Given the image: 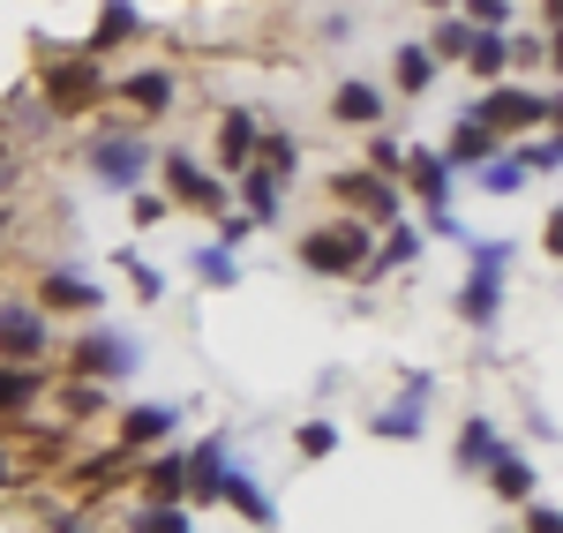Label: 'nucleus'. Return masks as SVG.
Segmentation results:
<instances>
[{"mask_svg": "<svg viewBox=\"0 0 563 533\" xmlns=\"http://www.w3.org/2000/svg\"><path fill=\"white\" fill-rule=\"evenodd\" d=\"M158 174H166V203H180V211H225V180L203 174L196 158H180V151H174Z\"/></svg>", "mask_w": 563, "mask_h": 533, "instance_id": "423d86ee", "label": "nucleus"}, {"mask_svg": "<svg viewBox=\"0 0 563 533\" xmlns=\"http://www.w3.org/2000/svg\"><path fill=\"white\" fill-rule=\"evenodd\" d=\"M76 368H84V376H106V384H121V376L135 368V338H129V331H90L84 346H76Z\"/></svg>", "mask_w": 563, "mask_h": 533, "instance_id": "1a4fd4ad", "label": "nucleus"}, {"mask_svg": "<svg viewBox=\"0 0 563 533\" xmlns=\"http://www.w3.org/2000/svg\"><path fill=\"white\" fill-rule=\"evenodd\" d=\"M15 188V151H0V196Z\"/></svg>", "mask_w": 563, "mask_h": 533, "instance_id": "a19ab883", "label": "nucleus"}, {"mask_svg": "<svg viewBox=\"0 0 563 533\" xmlns=\"http://www.w3.org/2000/svg\"><path fill=\"white\" fill-rule=\"evenodd\" d=\"M519 180H526V166H519V158H488L481 188H488V196H519Z\"/></svg>", "mask_w": 563, "mask_h": 533, "instance_id": "7c9ffc66", "label": "nucleus"}, {"mask_svg": "<svg viewBox=\"0 0 563 533\" xmlns=\"http://www.w3.org/2000/svg\"><path fill=\"white\" fill-rule=\"evenodd\" d=\"M129 270H135V286H143V301H158V293H166V278H158L151 264H129Z\"/></svg>", "mask_w": 563, "mask_h": 533, "instance_id": "58836bf2", "label": "nucleus"}, {"mask_svg": "<svg viewBox=\"0 0 563 533\" xmlns=\"http://www.w3.org/2000/svg\"><path fill=\"white\" fill-rule=\"evenodd\" d=\"M8 233H15V211H8V203H0V241H8Z\"/></svg>", "mask_w": 563, "mask_h": 533, "instance_id": "79ce46f5", "label": "nucleus"}, {"mask_svg": "<svg viewBox=\"0 0 563 533\" xmlns=\"http://www.w3.org/2000/svg\"><path fill=\"white\" fill-rule=\"evenodd\" d=\"M556 158H563V151H556V135H541V143H526V151H519V166H526V174H556Z\"/></svg>", "mask_w": 563, "mask_h": 533, "instance_id": "f704fd0d", "label": "nucleus"}, {"mask_svg": "<svg viewBox=\"0 0 563 533\" xmlns=\"http://www.w3.org/2000/svg\"><path fill=\"white\" fill-rule=\"evenodd\" d=\"M121 38H135V8H129V0H106V8H98V31H90L84 53L98 60V53H113Z\"/></svg>", "mask_w": 563, "mask_h": 533, "instance_id": "5701e85b", "label": "nucleus"}, {"mask_svg": "<svg viewBox=\"0 0 563 533\" xmlns=\"http://www.w3.org/2000/svg\"><path fill=\"white\" fill-rule=\"evenodd\" d=\"M98 301H106V293H98L90 278H76V270H45V278H38V309H45V315H53V309H76V315H90Z\"/></svg>", "mask_w": 563, "mask_h": 533, "instance_id": "ddd939ff", "label": "nucleus"}, {"mask_svg": "<svg viewBox=\"0 0 563 533\" xmlns=\"http://www.w3.org/2000/svg\"><path fill=\"white\" fill-rule=\"evenodd\" d=\"M459 60H466V68H474L481 84H496V76H504V68H511V38H504V31H474V38H466V53H459Z\"/></svg>", "mask_w": 563, "mask_h": 533, "instance_id": "4be33fe9", "label": "nucleus"}, {"mask_svg": "<svg viewBox=\"0 0 563 533\" xmlns=\"http://www.w3.org/2000/svg\"><path fill=\"white\" fill-rule=\"evenodd\" d=\"M331 121H346V129H376V121H384V90H376V84H339V90H331Z\"/></svg>", "mask_w": 563, "mask_h": 533, "instance_id": "f3484780", "label": "nucleus"}, {"mask_svg": "<svg viewBox=\"0 0 563 533\" xmlns=\"http://www.w3.org/2000/svg\"><path fill=\"white\" fill-rule=\"evenodd\" d=\"M174 429H180V413H174V406H129V413H121V436H113V444H121V451L135 458V451L166 444Z\"/></svg>", "mask_w": 563, "mask_h": 533, "instance_id": "9d476101", "label": "nucleus"}, {"mask_svg": "<svg viewBox=\"0 0 563 533\" xmlns=\"http://www.w3.org/2000/svg\"><path fill=\"white\" fill-rule=\"evenodd\" d=\"M53 354V315L31 301H0V360L8 368H45Z\"/></svg>", "mask_w": 563, "mask_h": 533, "instance_id": "7ed1b4c3", "label": "nucleus"}, {"mask_svg": "<svg viewBox=\"0 0 563 533\" xmlns=\"http://www.w3.org/2000/svg\"><path fill=\"white\" fill-rule=\"evenodd\" d=\"M301 451L308 458H331V451H339V429H331V421H301Z\"/></svg>", "mask_w": 563, "mask_h": 533, "instance_id": "473e14b6", "label": "nucleus"}, {"mask_svg": "<svg viewBox=\"0 0 563 533\" xmlns=\"http://www.w3.org/2000/svg\"><path fill=\"white\" fill-rule=\"evenodd\" d=\"M466 38H474V23H435V38H429V53H466Z\"/></svg>", "mask_w": 563, "mask_h": 533, "instance_id": "c9c22d12", "label": "nucleus"}, {"mask_svg": "<svg viewBox=\"0 0 563 533\" xmlns=\"http://www.w3.org/2000/svg\"><path fill=\"white\" fill-rule=\"evenodd\" d=\"M225 436H203V444L188 451V496H218V481H225Z\"/></svg>", "mask_w": 563, "mask_h": 533, "instance_id": "aec40b11", "label": "nucleus"}, {"mask_svg": "<svg viewBox=\"0 0 563 533\" xmlns=\"http://www.w3.org/2000/svg\"><path fill=\"white\" fill-rule=\"evenodd\" d=\"M496 451H504V444H496V429L474 413V421L459 429V466H466V474H488V466H496Z\"/></svg>", "mask_w": 563, "mask_h": 533, "instance_id": "393cba45", "label": "nucleus"}, {"mask_svg": "<svg viewBox=\"0 0 563 533\" xmlns=\"http://www.w3.org/2000/svg\"><path fill=\"white\" fill-rule=\"evenodd\" d=\"M413 256H421V233H390L384 248L368 256V270H398V264H413Z\"/></svg>", "mask_w": 563, "mask_h": 533, "instance_id": "c756f323", "label": "nucleus"}, {"mask_svg": "<svg viewBox=\"0 0 563 533\" xmlns=\"http://www.w3.org/2000/svg\"><path fill=\"white\" fill-rule=\"evenodd\" d=\"M256 113H249V106H233V113H225V121H218V166H225V174H241V166H249V158H256Z\"/></svg>", "mask_w": 563, "mask_h": 533, "instance_id": "4468645a", "label": "nucleus"}, {"mask_svg": "<svg viewBox=\"0 0 563 533\" xmlns=\"http://www.w3.org/2000/svg\"><path fill=\"white\" fill-rule=\"evenodd\" d=\"M233 180H241V203H249L241 219H249V225H271V219H278V203H286V180H278V174H263V166H241Z\"/></svg>", "mask_w": 563, "mask_h": 533, "instance_id": "2eb2a0df", "label": "nucleus"}, {"mask_svg": "<svg viewBox=\"0 0 563 533\" xmlns=\"http://www.w3.org/2000/svg\"><path fill=\"white\" fill-rule=\"evenodd\" d=\"M459 23H474V31H504V23H511V0H466Z\"/></svg>", "mask_w": 563, "mask_h": 533, "instance_id": "2f4dec72", "label": "nucleus"}, {"mask_svg": "<svg viewBox=\"0 0 563 533\" xmlns=\"http://www.w3.org/2000/svg\"><path fill=\"white\" fill-rule=\"evenodd\" d=\"M113 98H129L135 113H166V106H174V76H166V68H135V76L113 84Z\"/></svg>", "mask_w": 563, "mask_h": 533, "instance_id": "a211bd4d", "label": "nucleus"}, {"mask_svg": "<svg viewBox=\"0 0 563 533\" xmlns=\"http://www.w3.org/2000/svg\"><path fill=\"white\" fill-rule=\"evenodd\" d=\"M38 84H45V106H53V121H68V113H90V106L113 90V84H106V68L90 60L84 45H68V53H45Z\"/></svg>", "mask_w": 563, "mask_h": 533, "instance_id": "f03ea898", "label": "nucleus"}, {"mask_svg": "<svg viewBox=\"0 0 563 533\" xmlns=\"http://www.w3.org/2000/svg\"><path fill=\"white\" fill-rule=\"evenodd\" d=\"M218 496H225V503H233V511H241L249 526H271V496H263L256 481H249V466H225V481H218Z\"/></svg>", "mask_w": 563, "mask_h": 533, "instance_id": "412c9836", "label": "nucleus"}, {"mask_svg": "<svg viewBox=\"0 0 563 533\" xmlns=\"http://www.w3.org/2000/svg\"><path fill=\"white\" fill-rule=\"evenodd\" d=\"M196 278H203V286H218V293H225V286H241L233 248H196Z\"/></svg>", "mask_w": 563, "mask_h": 533, "instance_id": "c85d7f7f", "label": "nucleus"}, {"mask_svg": "<svg viewBox=\"0 0 563 533\" xmlns=\"http://www.w3.org/2000/svg\"><path fill=\"white\" fill-rule=\"evenodd\" d=\"M8 481H23V474H15V451L0 444V489H8Z\"/></svg>", "mask_w": 563, "mask_h": 533, "instance_id": "ea45409f", "label": "nucleus"}, {"mask_svg": "<svg viewBox=\"0 0 563 533\" xmlns=\"http://www.w3.org/2000/svg\"><path fill=\"white\" fill-rule=\"evenodd\" d=\"M143 158H151V151H143L135 129H106L98 143H90V174L106 180V188H129V180L143 174Z\"/></svg>", "mask_w": 563, "mask_h": 533, "instance_id": "0eeeda50", "label": "nucleus"}, {"mask_svg": "<svg viewBox=\"0 0 563 533\" xmlns=\"http://www.w3.org/2000/svg\"><path fill=\"white\" fill-rule=\"evenodd\" d=\"M368 256H376V233L361 219H331L316 233H301V270H316V278H361Z\"/></svg>", "mask_w": 563, "mask_h": 533, "instance_id": "f257e3e1", "label": "nucleus"}, {"mask_svg": "<svg viewBox=\"0 0 563 533\" xmlns=\"http://www.w3.org/2000/svg\"><path fill=\"white\" fill-rule=\"evenodd\" d=\"M398 166H406L413 196H421L429 211H443V203H451V166H443V151H398Z\"/></svg>", "mask_w": 563, "mask_h": 533, "instance_id": "f8f14e48", "label": "nucleus"}, {"mask_svg": "<svg viewBox=\"0 0 563 533\" xmlns=\"http://www.w3.org/2000/svg\"><path fill=\"white\" fill-rule=\"evenodd\" d=\"M60 399L76 406V413H68V421H98V406H106V391H98V384H68V391H60Z\"/></svg>", "mask_w": 563, "mask_h": 533, "instance_id": "72a5a7b5", "label": "nucleus"}, {"mask_svg": "<svg viewBox=\"0 0 563 533\" xmlns=\"http://www.w3.org/2000/svg\"><path fill=\"white\" fill-rule=\"evenodd\" d=\"M249 233H256V225H249V219H225V225H218V248H241Z\"/></svg>", "mask_w": 563, "mask_h": 533, "instance_id": "4c0bfd02", "label": "nucleus"}, {"mask_svg": "<svg viewBox=\"0 0 563 533\" xmlns=\"http://www.w3.org/2000/svg\"><path fill=\"white\" fill-rule=\"evenodd\" d=\"M129 533H196V526H188L180 503H143V511L129 519Z\"/></svg>", "mask_w": 563, "mask_h": 533, "instance_id": "bb28decb", "label": "nucleus"}, {"mask_svg": "<svg viewBox=\"0 0 563 533\" xmlns=\"http://www.w3.org/2000/svg\"><path fill=\"white\" fill-rule=\"evenodd\" d=\"M488 481H496V496H511V503H533V466H526L519 451H496Z\"/></svg>", "mask_w": 563, "mask_h": 533, "instance_id": "a878e982", "label": "nucleus"}, {"mask_svg": "<svg viewBox=\"0 0 563 533\" xmlns=\"http://www.w3.org/2000/svg\"><path fill=\"white\" fill-rule=\"evenodd\" d=\"M466 121H481L488 135H504V129H549V121H556V90H541V98H533V90H488Z\"/></svg>", "mask_w": 563, "mask_h": 533, "instance_id": "39448f33", "label": "nucleus"}, {"mask_svg": "<svg viewBox=\"0 0 563 533\" xmlns=\"http://www.w3.org/2000/svg\"><path fill=\"white\" fill-rule=\"evenodd\" d=\"M429 8H435V15H443V8H451V0H429Z\"/></svg>", "mask_w": 563, "mask_h": 533, "instance_id": "37998d69", "label": "nucleus"}, {"mask_svg": "<svg viewBox=\"0 0 563 533\" xmlns=\"http://www.w3.org/2000/svg\"><path fill=\"white\" fill-rule=\"evenodd\" d=\"M429 84H435V53H429V45H406V53H398V90L421 98Z\"/></svg>", "mask_w": 563, "mask_h": 533, "instance_id": "cd10ccee", "label": "nucleus"}, {"mask_svg": "<svg viewBox=\"0 0 563 533\" xmlns=\"http://www.w3.org/2000/svg\"><path fill=\"white\" fill-rule=\"evenodd\" d=\"M504 264H511L504 241H481L474 248V278H466V293H459V315H466L474 331H488L496 309H504Z\"/></svg>", "mask_w": 563, "mask_h": 533, "instance_id": "20e7f679", "label": "nucleus"}, {"mask_svg": "<svg viewBox=\"0 0 563 533\" xmlns=\"http://www.w3.org/2000/svg\"><path fill=\"white\" fill-rule=\"evenodd\" d=\"M143 496H151V503H180V496H188V451L143 458Z\"/></svg>", "mask_w": 563, "mask_h": 533, "instance_id": "dca6fc26", "label": "nucleus"}, {"mask_svg": "<svg viewBox=\"0 0 563 533\" xmlns=\"http://www.w3.org/2000/svg\"><path fill=\"white\" fill-rule=\"evenodd\" d=\"M496 158V135L481 129V121H459V135H451V151H443V166L459 174V166H488Z\"/></svg>", "mask_w": 563, "mask_h": 533, "instance_id": "b1692460", "label": "nucleus"}, {"mask_svg": "<svg viewBox=\"0 0 563 533\" xmlns=\"http://www.w3.org/2000/svg\"><path fill=\"white\" fill-rule=\"evenodd\" d=\"M331 196H339V203H346L361 225H368V219H390V211H398V188H390V180H376V174H361V166H346V174L331 180Z\"/></svg>", "mask_w": 563, "mask_h": 533, "instance_id": "6e6552de", "label": "nucleus"}, {"mask_svg": "<svg viewBox=\"0 0 563 533\" xmlns=\"http://www.w3.org/2000/svg\"><path fill=\"white\" fill-rule=\"evenodd\" d=\"M31 406H45V368H8L0 360V421H38Z\"/></svg>", "mask_w": 563, "mask_h": 533, "instance_id": "9b49d317", "label": "nucleus"}, {"mask_svg": "<svg viewBox=\"0 0 563 533\" xmlns=\"http://www.w3.org/2000/svg\"><path fill=\"white\" fill-rule=\"evenodd\" d=\"M526 533H563V511L556 503H533V511H526Z\"/></svg>", "mask_w": 563, "mask_h": 533, "instance_id": "e433bc0d", "label": "nucleus"}, {"mask_svg": "<svg viewBox=\"0 0 563 533\" xmlns=\"http://www.w3.org/2000/svg\"><path fill=\"white\" fill-rule=\"evenodd\" d=\"M421 399H429V376H413L406 399L376 413V436H390V444H398V436H421Z\"/></svg>", "mask_w": 563, "mask_h": 533, "instance_id": "6ab92c4d", "label": "nucleus"}]
</instances>
